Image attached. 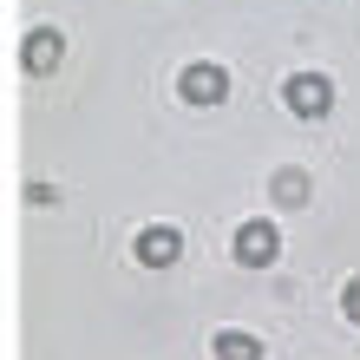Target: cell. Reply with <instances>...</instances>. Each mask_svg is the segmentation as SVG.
Listing matches in <instances>:
<instances>
[{
  "label": "cell",
  "mask_w": 360,
  "mask_h": 360,
  "mask_svg": "<svg viewBox=\"0 0 360 360\" xmlns=\"http://www.w3.org/2000/svg\"><path fill=\"white\" fill-rule=\"evenodd\" d=\"M282 92H288V112L295 118H328V105H334V86H328L321 72H295Z\"/></svg>",
  "instance_id": "6da1fadb"
},
{
  "label": "cell",
  "mask_w": 360,
  "mask_h": 360,
  "mask_svg": "<svg viewBox=\"0 0 360 360\" xmlns=\"http://www.w3.org/2000/svg\"><path fill=\"white\" fill-rule=\"evenodd\" d=\"M177 92H184L190 105H223V98H229V72H223V66H203V59H197V66H184V72H177Z\"/></svg>",
  "instance_id": "7a4b0ae2"
},
{
  "label": "cell",
  "mask_w": 360,
  "mask_h": 360,
  "mask_svg": "<svg viewBox=\"0 0 360 360\" xmlns=\"http://www.w3.org/2000/svg\"><path fill=\"white\" fill-rule=\"evenodd\" d=\"M131 249H138V262H144V269H171V262H177V249H184V236H177L171 223H151V229H138V243H131Z\"/></svg>",
  "instance_id": "3957f363"
},
{
  "label": "cell",
  "mask_w": 360,
  "mask_h": 360,
  "mask_svg": "<svg viewBox=\"0 0 360 360\" xmlns=\"http://www.w3.org/2000/svg\"><path fill=\"white\" fill-rule=\"evenodd\" d=\"M275 249H282V236H275V229H269L262 217L236 229V262H249V269H269V262H275Z\"/></svg>",
  "instance_id": "277c9868"
},
{
  "label": "cell",
  "mask_w": 360,
  "mask_h": 360,
  "mask_svg": "<svg viewBox=\"0 0 360 360\" xmlns=\"http://www.w3.org/2000/svg\"><path fill=\"white\" fill-rule=\"evenodd\" d=\"M20 59H27V72H53L59 59H66V39H59L53 27H39V33H27V53Z\"/></svg>",
  "instance_id": "5b68a950"
},
{
  "label": "cell",
  "mask_w": 360,
  "mask_h": 360,
  "mask_svg": "<svg viewBox=\"0 0 360 360\" xmlns=\"http://www.w3.org/2000/svg\"><path fill=\"white\" fill-rule=\"evenodd\" d=\"M217 360H262V341L243 334V328H229V334H217Z\"/></svg>",
  "instance_id": "8992f818"
},
{
  "label": "cell",
  "mask_w": 360,
  "mask_h": 360,
  "mask_svg": "<svg viewBox=\"0 0 360 360\" xmlns=\"http://www.w3.org/2000/svg\"><path fill=\"white\" fill-rule=\"evenodd\" d=\"M269 197H275V203H308V171H295V164H288V171H275Z\"/></svg>",
  "instance_id": "52a82bcc"
},
{
  "label": "cell",
  "mask_w": 360,
  "mask_h": 360,
  "mask_svg": "<svg viewBox=\"0 0 360 360\" xmlns=\"http://www.w3.org/2000/svg\"><path fill=\"white\" fill-rule=\"evenodd\" d=\"M341 308H347V321H360V275H354V282L341 288Z\"/></svg>",
  "instance_id": "ba28073f"
}]
</instances>
